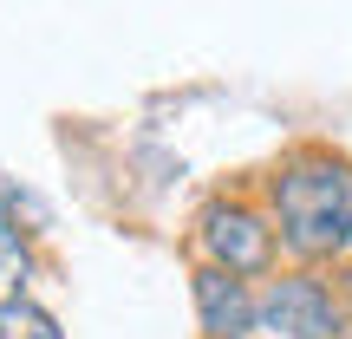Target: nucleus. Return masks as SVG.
<instances>
[{
  "mask_svg": "<svg viewBox=\"0 0 352 339\" xmlns=\"http://www.w3.org/2000/svg\"><path fill=\"white\" fill-rule=\"evenodd\" d=\"M20 287H26V241H20V228H13V215L0 209V307Z\"/></svg>",
  "mask_w": 352,
  "mask_h": 339,
  "instance_id": "obj_6",
  "label": "nucleus"
},
{
  "mask_svg": "<svg viewBox=\"0 0 352 339\" xmlns=\"http://www.w3.org/2000/svg\"><path fill=\"white\" fill-rule=\"evenodd\" d=\"M0 339H65L59 320L46 314V307H33L26 294H13L7 307H0Z\"/></svg>",
  "mask_w": 352,
  "mask_h": 339,
  "instance_id": "obj_5",
  "label": "nucleus"
},
{
  "mask_svg": "<svg viewBox=\"0 0 352 339\" xmlns=\"http://www.w3.org/2000/svg\"><path fill=\"white\" fill-rule=\"evenodd\" d=\"M196 248L215 267H235V274H261L274 261V228L248 209V202H209L196 222Z\"/></svg>",
  "mask_w": 352,
  "mask_h": 339,
  "instance_id": "obj_3",
  "label": "nucleus"
},
{
  "mask_svg": "<svg viewBox=\"0 0 352 339\" xmlns=\"http://www.w3.org/2000/svg\"><path fill=\"white\" fill-rule=\"evenodd\" d=\"M254 333L261 339H333L340 333V307L314 274H287L254 294Z\"/></svg>",
  "mask_w": 352,
  "mask_h": 339,
  "instance_id": "obj_2",
  "label": "nucleus"
},
{
  "mask_svg": "<svg viewBox=\"0 0 352 339\" xmlns=\"http://www.w3.org/2000/svg\"><path fill=\"white\" fill-rule=\"evenodd\" d=\"M274 228L294 254L327 261L352 248V164L333 151H300L274 176Z\"/></svg>",
  "mask_w": 352,
  "mask_h": 339,
  "instance_id": "obj_1",
  "label": "nucleus"
},
{
  "mask_svg": "<svg viewBox=\"0 0 352 339\" xmlns=\"http://www.w3.org/2000/svg\"><path fill=\"white\" fill-rule=\"evenodd\" d=\"M196 307H202V333L209 339H248L254 333V294L241 287L235 267H202L196 274Z\"/></svg>",
  "mask_w": 352,
  "mask_h": 339,
  "instance_id": "obj_4",
  "label": "nucleus"
}]
</instances>
